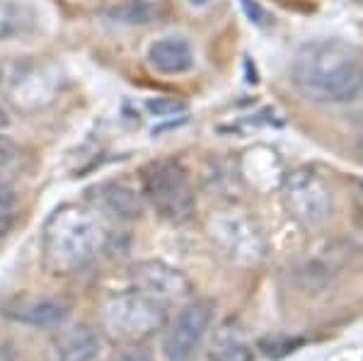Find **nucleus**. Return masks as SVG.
<instances>
[{
    "instance_id": "f257e3e1",
    "label": "nucleus",
    "mask_w": 363,
    "mask_h": 361,
    "mask_svg": "<svg viewBox=\"0 0 363 361\" xmlns=\"http://www.w3.org/2000/svg\"><path fill=\"white\" fill-rule=\"evenodd\" d=\"M291 78L308 102L347 104L363 97V58L354 46L320 39L296 54Z\"/></svg>"
},
{
    "instance_id": "f03ea898",
    "label": "nucleus",
    "mask_w": 363,
    "mask_h": 361,
    "mask_svg": "<svg viewBox=\"0 0 363 361\" xmlns=\"http://www.w3.org/2000/svg\"><path fill=\"white\" fill-rule=\"evenodd\" d=\"M107 233L92 211L75 204L58 206L44 223V265L54 274H75L85 270L104 248Z\"/></svg>"
},
{
    "instance_id": "7ed1b4c3",
    "label": "nucleus",
    "mask_w": 363,
    "mask_h": 361,
    "mask_svg": "<svg viewBox=\"0 0 363 361\" xmlns=\"http://www.w3.org/2000/svg\"><path fill=\"white\" fill-rule=\"evenodd\" d=\"M143 199L160 218L169 223H184L196 211V194L191 187L189 172L179 160L160 158L143 167Z\"/></svg>"
},
{
    "instance_id": "20e7f679",
    "label": "nucleus",
    "mask_w": 363,
    "mask_h": 361,
    "mask_svg": "<svg viewBox=\"0 0 363 361\" xmlns=\"http://www.w3.org/2000/svg\"><path fill=\"white\" fill-rule=\"evenodd\" d=\"M165 306H160L136 289L112 296L102 311V325L107 335L124 345L148 340L150 335L165 328Z\"/></svg>"
},
{
    "instance_id": "39448f33",
    "label": "nucleus",
    "mask_w": 363,
    "mask_h": 361,
    "mask_svg": "<svg viewBox=\"0 0 363 361\" xmlns=\"http://www.w3.org/2000/svg\"><path fill=\"white\" fill-rule=\"evenodd\" d=\"M281 201L291 218L306 228H318L335 213V191L322 174L298 167L281 184Z\"/></svg>"
},
{
    "instance_id": "423d86ee",
    "label": "nucleus",
    "mask_w": 363,
    "mask_h": 361,
    "mask_svg": "<svg viewBox=\"0 0 363 361\" xmlns=\"http://www.w3.org/2000/svg\"><path fill=\"white\" fill-rule=\"evenodd\" d=\"M208 235L213 245L235 265H259L267 257V238L252 218L235 211L218 213L208 221Z\"/></svg>"
},
{
    "instance_id": "0eeeda50",
    "label": "nucleus",
    "mask_w": 363,
    "mask_h": 361,
    "mask_svg": "<svg viewBox=\"0 0 363 361\" xmlns=\"http://www.w3.org/2000/svg\"><path fill=\"white\" fill-rule=\"evenodd\" d=\"M213 323V306L208 301H186L162 335L165 361H194Z\"/></svg>"
},
{
    "instance_id": "6e6552de",
    "label": "nucleus",
    "mask_w": 363,
    "mask_h": 361,
    "mask_svg": "<svg viewBox=\"0 0 363 361\" xmlns=\"http://www.w3.org/2000/svg\"><path fill=\"white\" fill-rule=\"evenodd\" d=\"M131 282L133 289L165 308L174 304L184 306L194 294V284L189 282V277L162 260L136 262L131 267Z\"/></svg>"
},
{
    "instance_id": "1a4fd4ad",
    "label": "nucleus",
    "mask_w": 363,
    "mask_h": 361,
    "mask_svg": "<svg viewBox=\"0 0 363 361\" xmlns=\"http://www.w3.org/2000/svg\"><path fill=\"white\" fill-rule=\"evenodd\" d=\"M5 318L29 328H61L70 316V306L58 299H37V296H22L3 306Z\"/></svg>"
},
{
    "instance_id": "9d476101",
    "label": "nucleus",
    "mask_w": 363,
    "mask_h": 361,
    "mask_svg": "<svg viewBox=\"0 0 363 361\" xmlns=\"http://www.w3.org/2000/svg\"><path fill=\"white\" fill-rule=\"evenodd\" d=\"M148 63L162 75H182L194 68V49L184 37H160L148 46Z\"/></svg>"
},
{
    "instance_id": "9b49d317",
    "label": "nucleus",
    "mask_w": 363,
    "mask_h": 361,
    "mask_svg": "<svg viewBox=\"0 0 363 361\" xmlns=\"http://www.w3.org/2000/svg\"><path fill=\"white\" fill-rule=\"evenodd\" d=\"M208 359L211 361H255L247 335L238 320H225L211 333L208 340Z\"/></svg>"
},
{
    "instance_id": "f8f14e48",
    "label": "nucleus",
    "mask_w": 363,
    "mask_h": 361,
    "mask_svg": "<svg viewBox=\"0 0 363 361\" xmlns=\"http://www.w3.org/2000/svg\"><path fill=\"white\" fill-rule=\"evenodd\" d=\"M56 349L61 361H97L102 354V337L87 325H75L58 335Z\"/></svg>"
},
{
    "instance_id": "ddd939ff",
    "label": "nucleus",
    "mask_w": 363,
    "mask_h": 361,
    "mask_svg": "<svg viewBox=\"0 0 363 361\" xmlns=\"http://www.w3.org/2000/svg\"><path fill=\"white\" fill-rule=\"evenodd\" d=\"M92 191H95L97 206L114 218L131 221V218H138L140 211H143L140 196L131 187H126V184L107 182V184H99V187H95Z\"/></svg>"
},
{
    "instance_id": "4468645a",
    "label": "nucleus",
    "mask_w": 363,
    "mask_h": 361,
    "mask_svg": "<svg viewBox=\"0 0 363 361\" xmlns=\"http://www.w3.org/2000/svg\"><path fill=\"white\" fill-rule=\"evenodd\" d=\"M20 216V196L17 189L8 182H0V238L10 235Z\"/></svg>"
},
{
    "instance_id": "2eb2a0df",
    "label": "nucleus",
    "mask_w": 363,
    "mask_h": 361,
    "mask_svg": "<svg viewBox=\"0 0 363 361\" xmlns=\"http://www.w3.org/2000/svg\"><path fill=\"white\" fill-rule=\"evenodd\" d=\"M22 150L20 145H17L10 136H3L0 133V170H8L10 165H15L17 160H20Z\"/></svg>"
},
{
    "instance_id": "dca6fc26",
    "label": "nucleus",
    "mask_w": 363,
    "mask_h": 361,
    "mask_svg": "<svg viewBox=\"0 0 363 361\" xmlns=\"http://www.w3.org/2000/svg\"><path fill=\"white\" fill-rule=\"evenodd\" d=\"M145 107L150 109L153 114L157 116H167V114H174V112H184V102H177V100H162V97H157V100H148L145 102Z\"/></svg>"
},
{
    "instance_id": "f3484780",
    "label": "nucleus",
    "mask_w": 363,
    "mask_h": 361,
    "mask_svg": "<svg viewBox=\"0 0 363 361\" xmlns=\"http://www.w3.org/2000/svg\"><path fill=\"white\" fill-rule=\"evenodd\" d=\"M240 5H242L245 15L250 17V22H255V25H269L267 10L262 8V5H257L255 0H240Z\"/></svg>"
},
{
    "instance_id": "a211bd4d",
    "label": "nucleus",
    "mask_w": 363,
    "mask_h": 361,
    "mask_svg": "<svg viewBox=\"0 0 363 361\" xmlns=\"http://www.w3.org/2000/svg\"><path fill=\"white\" fill-rule=\"evenodd\" d=\"M112 361H155L150 357L145 349H138V347H131V349H124V352H119Z\"/></svg>"
},
{
    "instance_id": "6ab92c4d",
    "label": "nucleus",
    "mask_w": 363,
    "mask_h": 361,
    "mask_svg": "<svg viewBox=\"0 0 363 361\" xmlns=\"http://www.w3.org/2000/svg\"><path fill=\"white\" fill-rule=\"evenodd\" d=\"M10 124V119H8V114H5V109L0 107V129H5V126Z\"/></svg>"
},
{
    "instance_id": "aec40b11",
    "label": "nucleus",
    "mask_w": 363,
    "mask_h": 361,
    "mask_svg": "<svg viewBox=\"0 0 363 361\" xmlns=\"http://www.w3.org/2000/svg\"><path fill=\"white\" fill-rule=\"evenodd\" d=\"M189 3H191V5H199V8H201V5H206L208 0H189Z\"/></svg>"
},
{
    "instance_id": "412c9836",
    "label": "nucleus",
    "mask_w": 363,
    "mask_h": 361,
    "mask_svg": "<svg viewBox=\"0 0 363 361\" xmlns=\"http://www.w3.org/2000/svg\"><path fill=\"white\" fill-rule=\"evenodd\" d=\"M356 3H363V0H356Z\"/></svg>"
}]
</instances>
